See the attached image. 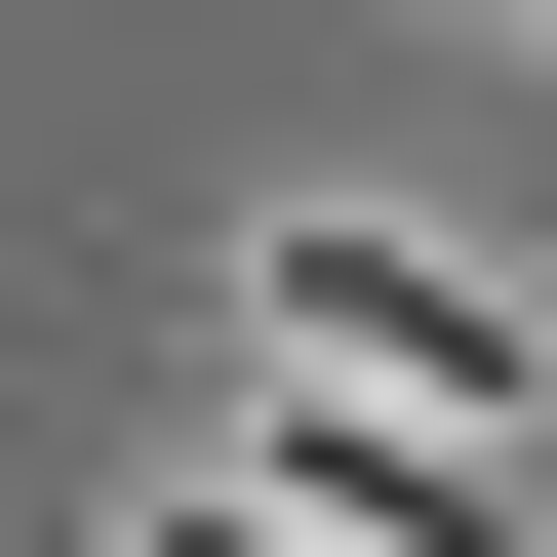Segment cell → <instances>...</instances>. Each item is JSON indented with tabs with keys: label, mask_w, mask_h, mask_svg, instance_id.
Listing matches in <instances>:
<instances>
[{
	"label": "cell",
	"mask_w": 557,
	"mask_h": 557,
	"mask_svg": "<svg viewBox=\"0 0 557 557\" xmlns=\"http://www.w3.org/2000/svg\"><path fill=\"white\" fill-rule=\"evenodd\" d=\"M239 319H278L319 398H359V438H478V478L557 438V319H518L478 239H398V199H278V239H239Z\"/></svg>",
	"instance_id": "obj_1"
},
{
	"label": "cell",
	"mask_w": 557,
	"mask_h": 557,
	"mask_svg": "<svg viewBox=\"0 0 557 557\" xmlns=\"http://www.w3.org/2000/svg\"><path fill=\"white\" fill-rule=\"evenodd\" d=\"M120 557H319V518H239V478H160V518H120Z\"/></svg>",
	"instance_id": "obj_2"
}]
</instances>
